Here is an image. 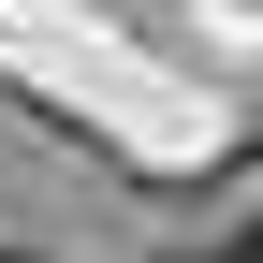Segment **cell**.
<instances>
[{
  "label": "cell",
  "instance_id": "6da1fadb",
  "mask_svg": "<svg viewBox=\"0 0 263 263\" xmlns=\"http://www.w3.org/2000/svg\"><path fill=\"white\" fill-rule=\"evenodd\" d=\"M190 263H263V234H219V249H190Z\"/></svg>",
  "mask_w": 263,
  "mask_h": 263
}]
</instances>
